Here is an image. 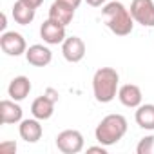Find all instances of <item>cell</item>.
<instances>
[{"label":"cell","mask_w":154,"mask_h":154,"mask_svg":"<svg viewBox=\"0 0 154 154\" xmlns=\"http://www.w3.org/2000/svg\"><path fill=\"white\" fill-rule=\"evenodd\" d=\"M62 54L67 62L71 63H78L85 56V44L80 36H69L62 44Z\"/></svg>","instance_id":"52a82bcc"},{"label":"cell","mask_w":154,"mask_h":154,"mask_svg":"<svg viewBox=\"0 0 154 154\" xmlns=\"http://www.w3.org/2000/svg\"><path fill=\"white\" fill-rule=\"evenodd\" d=\"M58 2H63V4H67V6H71L74 9H78V6L82 4V0H58Z\"/></svg>","instance_id":"44dd1931"},{"label":"cell","mask_w":154,"mask_h":154,"mask_svg":"<svg viewBox=\"0 0 154 154\" xmlns=\"http://www.w3.org/2000/svg\"><path fill=\"white\" fill-rule=\"evenodd\" d=\"M18 132H20V138L27 143H36L42 134H44V129L40 125V120L35 118V120H22L20 122V127H18Z\"/></svg>","instance_id":"8fae6325"},{"label":"cell","mask_w":154,"mask_h":154,"mask_svg":"<svg viewBox=\"0 0 154 154\" xmlns=\"http://www.w3.org/2000/svg\"><path fill=\"white\" fill-rule=\"evenodd\" d=\"M31 112L38 120H49L53 116V112H54V102L51 98H47L45 94L44 96H38L31 103Z\"/></svg>","instance_id":"9a60e30c"},{"label":"cell","mask_w":154,"mask_h":154,"mask_svg":"<svg viewBox=\"0 0 154 154\" xmlns=\"http://www.w3.org/2000/svg\"><path fill=\"white\" fill-rule=\"evenodd\" d=\"M56 147L63 154H78L84 149V136L80 131L67 129L56 136Z\"/></svg>","instance_id":"277c9868"},{"label":"cell","mask_w":154,"mask_h":154,"mask_svg":"<svg viewBox=\"0 0 154 154\" xmlns=\"http://www.w3.org/2000/svg\"><path fill=\"white\" fill-rule=\"evenodd\" d=\"M0 47L9 56H20V54H26V51H27V44H26L24 36L20 33H15V31L2 33V36H0Z\"/></svg>","instance_id":"8992f818"},{"label":"cell","mask_w":154,"mask_h":154,"mask_svg":"<svg viewBox=\"0 0 154 154\" xmlns=\"http://www.w3.org/2000/svg\"><path fill=\"white\" fill-rule=\"evenodd\" d=\"M40 36L44 38L45 44L49 45H58V44H63L65 40V26L47 18L42 26H40Z\"/></svg>","instance_id":"ba28073f"},{"label":"cell","mask_w":154,"mask_h":154,"mask_svg":"<svg viewBox=\"0 0 154 154\" xmlns=\"http://www.w3.org/2000/svg\"><path fill=\"white\" fill-rule=\"evenodd\" d=\"M120 74L112 67H100L93 76V91L94 98L100 103H109L118 94Z\"/></svg>","instance_id":"7a4b0ae2"},{"label":"cell","mask_w":154,"mask_h":154,"mask_svg":"<svg viewBox=\"0 0 154 154\" xmlns=\"http://www.w3.org/2000/svg\"><path fill=\"white\" fill-rule=\"evenodd\" d=\"M102 17L105 26L118 36H127L132 33L134 27V18L131 11L122 4V2H109L102 9Z\"/></svg>","instance_id":"6da1fadb"},{"label":"cell","mask_w":154,"mask_h":154,"mask_svg":"<svg viewBox=\"0 0 154 154\" xmlns=\"http://www.w3.org/2000/svg\"><path fill=\"white\" fill-rule=\"evenodd\" d=\"M87 152H102V154H105V145H100V147H89Z\"/></svg>","instance_id":"cb8c5ba5"},{"label":"cell","mask_w":154,"mask_h":154,"mask_svg":"<svg viewBox=\"0 0 154 154\" xmlns=\"http://www.w3.org/2000/svg\"><path fill=\"white\" fill-rule=\"evenodd\" d=\"M49 18L58 22V24H62V26H69L72 22V18H74V8L54 0L53 6L49 8Z\"/></svg>","instance_id":"4fadbf2b"},{"label":"cell","mask_w":154,"mask_h":154,"mask_svg":"<svg viewBox=\"0 0 154 154\" xmlns=\"http://www.w3.org/2000/svg\"><path fill=\"white\" fill-rule=\"evenodd\" d=\"M138 154H154V136H145L140 140L136 147Z\"/></svg>","instance_id":"ac0fdd59"},{"label":"cell","mask_w":154,"mask_h":154,"mask_svg":"<svg viewBox=\"0 0 154 154\" xmlns=\"http://www.w3.org/2000/svg\"><path fill=\"white\" fill-rule=\"evenodd\" d=\"M6 22H8V20H6V15H2V24H0V29H2V31H4V29H6V26H8Z\"/></svg>","instance_id":"d4e9b609"},{"label":"cell","mask_w":154,"mask_h":154,"mask_svg":"<svg viewBox=\"0 0 154 154\" xmlns=\"http://www.w3.org/2000/svg\"><path fill=\"white\" fill-rule=\"evenodd\" d=\"M11 15H13V18H15L17 24H20V26H27V24H31V22L35 20L36 9L29 8L27 4L22 2V0H17L15 6H13V9H11Z\"/></svg>","instance_id":"2e32d148"},{"label":"cell","mask_w":154,"mask_h":154,"mask_svg":"<svg viewBox=\"0 0 154 154\" xmlns=\"http://www.w3.org/2000/svg\"><path fill=\"white\" fill-rule=\"evenodd\" d=\"M26 60H27L31 65H35V67H45V65L51 63L53 53H51L49 47H45V45H42V44H35V45L27 47V51H26Z\"/></svg>","instance_id":"9c48e42d"},{"label":"cell","mask_w":154,"mask_h":154,"mask_svg":"<svg viewBox=\"0 0 154 154\" xmlns=\"http://www.w3.org/2000/svg\"><path fill=\"white\" fill-rule=\"evenodd\" d=\"M118 98L120 102L125 105V107H131V109H138L141 105V100H143V94H141V89L134 84H125L118 89Z\"/></svg>","instance_id":"30bf717a"},{"label":"cell","mask_w":154,"mask_h":154,"mask_svg":"<svg viewBox=\"0 0 154 154\" xmlns=\"http://www.w3.org/2000/svg\"><path fill=\"white\" fill-rule=\"evenodd\" d=\"M0 120L4 125L22 122V107L15 100H2L0 102Z\"/></svg>","instance_id":"7c38bea8"},{"label":"cell","mask_w":154,"mask_h":154,"mask_svg":"<svg viewBox=\"0 0 154 154\" xmlns=\"http://www.w3.org/2000/svg\"><path fill=\"white\" fill-rule=\"evenodd\" d=\"M24 4H27L29 8H33V9H38L42 4H44V0H22Z\"/></svg>","instance_id":"ffe728a7"},{"label":"cell","mask_w":154,"mask_h":154,"mask_svg":"<svg viewBox=\"0 0 154 154\" xmlns=\"http://www.w3.org/2000/svg\"><path fill=\"white\" fill-rule=\"evenodd\" d=\"M136 123L141 129L154 131V105L152 103H145V105L138 107V111H136Z\"/></svg>","instance_id":"e0dca14e"},{"label":"cell","mask_w":154,"mask_h":154,"mask_svg":"<svg viewBox=\"0 0 154 154\" xmlns=\"http://www.w3.org/2000/svg\"><path fill=\"white\" fill-rule=\"evenodd\" d=\"M45 96H47V98H51L54 103L58 102V93H56L54 89H47V91H45Z\"/></svg>","instance_id":"603a6c76"},{"label":"cell","mask_w":154,"mask_h":154,"mask_svg":"<svg viewBox=\"0 0 154 154\" xmlns=\"http://www.w3.org/2000/svg\"><path fill=\"white\" fill-rule=\"evenodd\" d=\"M85 2L91 6V8H100V6H105L107 0H85Z\"/></svg>","instance_id":"7402d4cb"},{"label":"cell","mask_w":154,"mask_h":154,"mask_svg":"<svg viewBox=\"0 0 154 154\" xmlns=\"http://www.w3.org/2000/svg\"><path fill=\"white\" fill-rule=\"evenodd\" d=\"M129 11L136 24H141L143 27L154 26V2L152 0H132Z\"/></svg>","instance_id":"5b68a950"},{"label":"cell","mask_w":154,"mask_h":154,"mask_svg":"<svg viewBox=\"0 0 154 154\" xmlns=\"http://www.w3.org/2000/svg\"><path fill=\"white\" fill-rule=\"evenodd\" d=\"M29 93H31V82H29L27 76H17V78L11 80L9 87H8V94L15 102L26 100L29 96Z\"/></svg>","instance_id":"5bb4252c"},{"label":"cell","mask_w":154,"mask_h":154,"mask_svg":"<svg viewBox=\"0 0 154 154\" xmlns=\"http://www.w3.org/2000/svg\"><path fill=\"white\" fill-rule=\"evenodd\" d=\"M0 152H4V154H15L17 152V143L15 141H2V143H0Z\"/></svg>","instance_id":"d6986e66"},{"label":"cell","mask_w":154,"mask_h":154,"mask_svg":"<svg viewBox=\"0 0 154 154\" xmlns=\"http://www.w3.org/2000/svg\"><path fill=\"white\" fill-rule=\"evenodd\" d=\"M127 132V120L122 114H107L96 127L94 136L100 145L111 147L118 143Z\"/></svg>","instance_id":"3957f363"}]
</instances>
